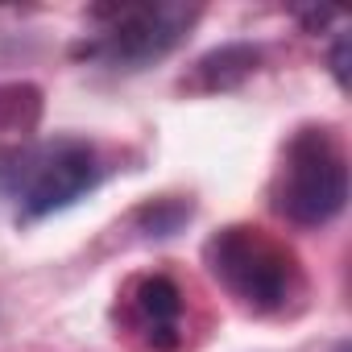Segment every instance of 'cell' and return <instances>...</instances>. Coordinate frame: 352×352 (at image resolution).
Listing matches in <instances>:
<instances>
[{
  "label": "cell",
  "instance_id": "cell-1",
  "mask_svg": "<svg viewBox=\"0 0 352 352\" xmlns=\"http://www.w3.org/2000/svg\"><path fill=\"white\" fill-rule=\"evenodd\" d=\"M204 265L216 286L249 315H294L307 298V270L298 253L261 224H228L208 236Z\"/></svg>",
  "mask_w": 352,
  "mask_h": 352
},
{
  "label": "cell",
  "instance_id": "cell-2",
  "mask_svg": "<svg viewBox=\"0 0 352 352\" xmlns=\"http://www.w3.org/2000/svg\"><path fill=\"white\" fill-rule=\"evenodd\" d=\"M270 204L298 228L331 224L348 204V149L331 124H302L282 145Z\"/></svg>",
  "mask_w": 352,
  "mask_h": 352
},
{
  "label": "cell",
  "instance_id": "cell-3",
  "mask_svg": "<svg viewBox=\"0 0 352 352\" xmlns=\"http://www.w3.org/2000/svg\"><path fill=\"white\" fill-rule=\"evenodd\" d=\"M100 157L87 141L58 137V141H21L0 149V195L17 204L25 224L46 220L87 191L100 187Z\"/></svg>",
  "mask_w": 352,
  "mask_h": 352
},
{
  "label": "cell",
  "instance_id": "cell-4",
  "mask_svg": "<svg viewBox=\"0 0 352 352\" xmlns=\"http://www.w3.org/2000/svg\"><path fill=\"white\" fill-rule=\"evenodd\" d=\"M96 17H100V30L91 42L79 46V54L112 71H141L166 58L191 34V25L199 21V9L191 5H112V9H100Z\"/></svg>",
  "mask_w": 352,
  "mask_h": 352
},
{
  "label": "cell",
  "instance_id": "cell-5",
  "mask_svg": "<svg viewBox=\"0 0 352 352\" xmlns=\"http://www.w3.org/2000/svg\"><path fill=\"white\" fill-rule=\"evenodd\" d=\"M116 323L141 352L187 348V294L162 270L133 274L116 294Z\"/></svg>",
  "mask_w": 352,
  "mask_h": 352
},
{
  "label": "cell",
  "instance_id": "cell-6",
  "mask_svg": "<svg viewBox=\"0 0 352 352\" xmlns=\"http://www.w3.org/2000/svg\"><path fill=\"white\" fill-rule=\"evenodd\" d=\"M195 71H199V87L224 91V87H236L245 75L257 71V50L253 46H220L208 58H199Z\"/></svg>",
  "mask_w": 352,
  "mask_h": 352
},
{
  "label": "cell",
  "instance_id": "cell-7",
  "mask_svg": "<svg viewBox=\"0 0 352 352\" xmlns=\"http://www.w3.org/2000/svg\"><path fill=\"white\" fill-rule=\"evenodd\" d=\"M42 116V91L34 83H0V133H30Z\"/></svg>",
  "mask_w": 352,
  "mask_h": 352
},
{
  "label": "cell",
  "instance_id": "cell-8",
  "mask_svg": "<svg viewBox=\"0 0 352 352\" xmlns=\"http://www.w3.org/2000/svg\"><path fill=\"white\" fill-rule=\"evenodd\" d=\"M331 71H336V83L348 87V38L336 42V50H331Z\"/></svg>",
  "mask_w": 352,
  "mask_h": 352
}]
</instances>
